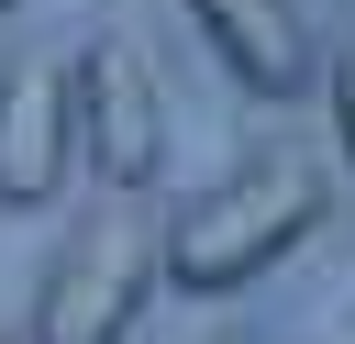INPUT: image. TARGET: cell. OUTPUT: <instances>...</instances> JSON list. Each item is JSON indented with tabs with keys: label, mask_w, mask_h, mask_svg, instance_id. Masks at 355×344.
I'll return each instance as SVG.
<instances>
[{
	"label": "cell",
	"mask_w": 355,
	"mask_h": 344,
	"mask_svg": "<svg viewBox=\"0 0 355 344\" xmlns=\"http://www.w3.org/2000/svg\"><path fill=\"white\" fill-rule=\"evenodd\" d=\"M0 344H11V322H0Z\"/></svg>",
	"instance_id": "cell-7"
},
{
	"label": "cell",
	"mask_w": 355,
	"mask_h": 344,
	"mask_svg": "<svg viewBox=\"0 0 355 344\" xmlns=\"http://www.w3.org/2000/svg\"><path fill=\"white\" fill-rule=\"evenodd\" d=\"M0 11H22V0H0Z\"/></svg>",
	"instance_id": "cell-8"
},
{
	"label": "cell",
	"mask_w": 355,
	"mask_h": 344,
	"mask_svg": "<svg viewBox=\"0 0 355 344\" xmlns=\"http://www.w3.org/2000/svg\"><path fill=\"white\" fill-rule=\"evenodd\" d=\"M333 133H344V166H355V55L333 67Z\"/></svg>",
	"instance_id": "cell-6"
},
{
	"label": "cell",
	"mask_w": 355,
	"mask_h": 344,
	"mask_svg": "<svg viewBox=\"0 0 355 344\" xmlns=\"http://www.w3.org/2000/svg\"><path fill=\"white\" fill-rule=\"evenodd\" d=\"M67 122H78V155L100 166V189H144L166 166V100H155L144 55L111 33L89 55H67Z\"/></svg>",
	"instance_id": "cell-3"
},
{
	"label": "cell",
	"mask_w": 355,
	"mask_h": 344,
	"mask_svg": "<svg viewBox=\"0 0 355 344\" xmlns=\"http://www.w3.org/2000/svg\"><path fill=\"white\" fill-rule=\"evenodd\" d=\"M144 289H155V233H144L133 211H111V222H89V233L44 266L22 344H122L133 311H144Z\"/></svg>",
	"instance_id": "cell-2"
},
{
	"label": "cell",
	"mask_w": 355,
	"mask_h": 344,
	"mask_svg": "<svg viewBox=\"0 0 355 344\" xmlns=\"http://www.w3.org/2000/svg\"><path fill=\"white\" fill-rule=\"evenodd\" d=\"M322 211H333V189H322L311 155H255V166H233L222 189H200V200L155 233V277H166L178 300H233V289H255L277 255H300V244L322 233Z\"/></svg>",
	"instance_id": "cell-1"
},
{
	"label": "cell",
	"mask_w": 355,
	"mask_h": 344,
	"mask_svg": "<svg viewBox=\"0 0 355 344\" xmlns=\"http://www.w3.org/2000/svg\"><path fill=\"white\" fill-rule=\"evenodd\" d=\"M200 11V33H211V55L233 67V89L244 100H300L311 89V11L300 0H189Z\"/></svg>",
	"instance_id": "cell-5"
},
{
	"label": "cell",
	"mask_w": 355,
	"mask_h": 344,
	"mask_svg": "<svg viewBox=\"0 0 355 344\" xmlns=\"http://www.w3.org/2000/svg\"><path fill=\"white\" fill-rule=\"evenodd\" d=\"M78 166L67 67H0V211H44Z\"/></svg>",
	"instance_id": "cell-4"
}]
</instances>
